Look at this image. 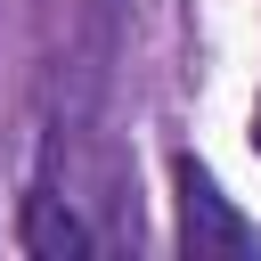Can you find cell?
<instances>
[{
	"label": "cell",
	"mask_w": 261,
	"mask_h": 261,
	"mask_svg": "<svg viewBox=\"0 0 261 261\" xmlns=\"http://www.w3.org/2000/svg\"><path fill=\"white\" fill-rule=\"evenodd\" d=\"M253 155H261V106H253Z\"/></svg>",
	"instance_id": "3957f363"
},
{
	"label": "cell",
	"mask_w": 261,
	"mask_h": 261,
	"mask_svg": "<svg viewBox=\"0 0 261 261\" xmlns=\"http://www.w3.org/2000/svg\"><path fill=\"white\" fill-rule=\"evenodd\" d=\"M16 245H24V253H41V261H73V253H90V228H82L57 196H24Z\"/></svg>",
	"instance_id": "7a4b0ae2"
},
{
	"label": "cell",
	"mask_w": 261,
	"mask_h": 261,
	"mask_svg": "<svg viewBox=\"0 0 261 261\" xmlns=\"http://www.w3.org/2000/svg\"><path fill=\"white\" fill-rule=\"evenodd\" d=\"M171 188H179V245H188L196 261H212V253H253V245H261V228L212 188V171H204L196 155L171 163Z\"/></svg>",
	"instance_id": "6da1fadb"
}]
</instances>
